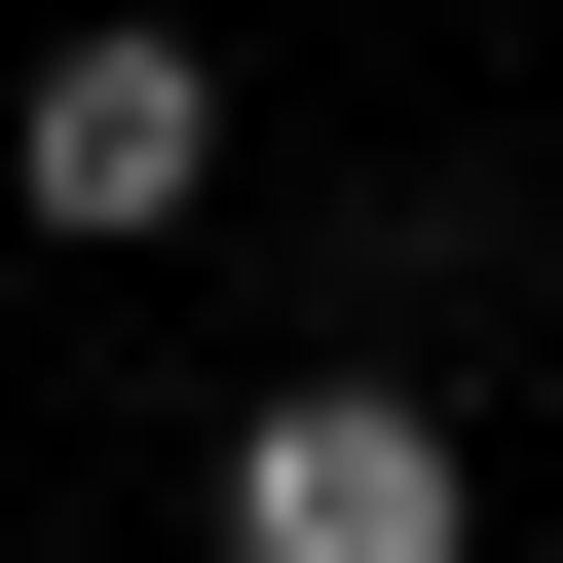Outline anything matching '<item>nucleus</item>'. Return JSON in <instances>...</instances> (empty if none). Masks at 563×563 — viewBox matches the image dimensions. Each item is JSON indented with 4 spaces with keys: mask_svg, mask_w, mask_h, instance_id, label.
<instances>
[{
    "mask_svg": "<svg viewBox=\"0 0 563 563\" xmlns=\"http://www.w3.org/2000/svg\"><path fill=\"white\" fill-rule=\"evenodd\" d=\"M188 188H225V38H188V0H76V38L0 76V225H38V263H151Z\"/></svg>",
    "mask_w": 563,
    "mask_h": 563,
    "instance_id": "nucleus-2",
    "label": "nucleus"
},
{
    "mask_svg": "<svg viewBox=\"0 0 563 563\" xmlns=\"http://www.w3.org/2000/svg\"><path fill=\"white\" fill-rule=\"evenodd\" d=\"M188 563H488V451H451V376H263V413L188 451Z\"/></svg>",
    "mask_w": 563,
    "mask_h": 563,
    "instance_id": "nucleus-1",
    "label": "nucleus"
}]
</instances>
